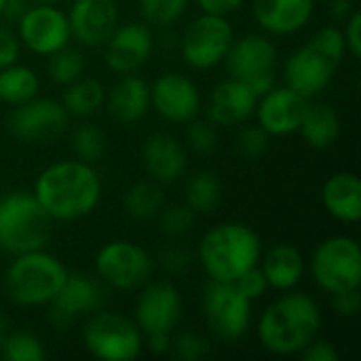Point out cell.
Returning a JSON list of instances; mask_svg holds the SVG:
<instances>
[{
    "label": "cell",
    "instance_id": "cell-1",
    "mask_svg": "<svg viewBox=\"0 0 361 361\" xmlns=\"http://www.w3.org/2000/svg\"><path fill=\"white\" fill-rule=\"evenodd\" d=\"M53 222H74L95 212L102 199V178L95 165L70 159L44 167L32 188Z\"/></svg>",
    "mask_w": 361,
    "mask_h": 361
},
{
    "label": "cell",
    "instance_id": "cell-2",
    "mask_svg": "<svg viewBox=\"0 0 361 361\" xmlns=\"http://www.w3.org/2000/svg\"><path fill=\"white\" fill-rule=\"evenodd\" d=\"M322 330V309L305 292H283L273 300L256 324V334L264 351L288 357L300 355Z\"/></svg>",
    "mask_w": 361,
    "mask_h": 361
},
{
    "label": "cell",
    "instance_id": "cell-3",
    "mask_svg": "<svg viewBox=\"0 0 361 361\" xmlns=\"http://www.w3.org/2000/svg\"><path fill=\"white\" fill-rule=\"evenodd\" d=\"M262 256L260 235L243 222H220L207 228L197 245V260L209 281L235 283L258 267Z\"/></svg>",
    "mask_w": 361,
    "mask_h": 361
},
{
    "label": "cell",
    "instance_id": "cell-4",
    "mask_svg": "<svg viewBox=\"0 0 361 361\" xmlns=\"http://www.w3.org/2000/svg\"><path fill=\"white\" fill-rule=\"evenodd\" d=\"M63 262L47 250H34L13 256L2 283L8 300L23 309L47 307L68 277Z\"/></svg>",
    "mask_w": 361,
    "mask_h": 361
},
{
    "label": "cell",
    "instance_id": "cell-5",
    "mask_svg": "<svg viewBox=\"0 0 361 361\" xmlns=\"http://www.w3.org/2000/svg\"><path fill=\"white\" fill-rule=\"evenodd\" d=\"M53 220L32 192H8L0 197V250L19 256L44 250L51 239Z\"/></svg>",
    "mask_w": 361,
    "mask_h": 361
},
{
    "label": "cell",
    "instance_id": "cell-6",
    "mask_svg": "<svg viewBox=\"0 0 361 361\" xmlns=\"http://www.w3.org/2000/svg\"><path fill=\"white\" fill-rule=\"evenodd\" d=\"M82 345L97 360L133 361L144 351V334L131 317L99 309L85 319Z\"/></svg>",
    "mask_w": 361,
    "mask_h": 361
},
{
    "label": "cell",
    "instance_id": "cell-7",
    "mask_svg": "<svg viewBox=\"0 0 361 361\" xmlns=\"http://www.w3.org/2000/svg\"><path fill=\"white\" fill-rule=\"evenodd\" d=\"M311 277L326 294L357 290L361 286L360 243L349 235L324 239L311 256Z\"/></svg>",
    "mask_w": 361,
    "mask_h": 361
},
{
    "label": "cell",
    "instance_id": "cell-8",
    "mask_svg": "<svg viewBox=\"0 0 361 361\" xmlns=\"http://www.w3.org/2000/svg\"><path fill=\"white\" fill-rule=\"evenodd\" d=\"M93 269L95 277L104 286L121 292H131L150 281L154 260L140 243L129 239H114L99 247Z\"/></svg>",
    "mask_w": 361,
    "mask_h": 361
},
{
    "label": "cell",
    "instance_id": "cell-9",
    "mask_svg": "<svg viewBox=\"0 0 361 361\" xmlns=\"http://www.w3.org/2000/svg\"><path fill=\"white\" fill-rule=\"evenodd\" d=\"M252 307L235 283L207 281L203 288L201 309L212 336L220 343L241 341L252 326Z\"/></svg>",
    "mask_w": 361,
    "mask_h": 361
},
{
    "label": "cell",
    "instance_id": "cell-10",
    "mask_svg": "<svg viewBox=\"0 0 361 361\" xmlns=\"http://www.w3.org/2000/svg\"><path fill=\"white\" fill-rule=\"evenodd\" d=\"M235 30L224 15L201 13L188 23L180 40V55L192 70H212L224 63Z\"/></svg>",
    "mask_w": 361,
    "mask_h": 361
},
{
    "label": "cell",
    "instance_id": "cell-11",
    "mask_svg": "<svg viewBox=\"0 0 361 361\" xmlns=\"http://www.w3.org/2000/svg\"><path fill=\"white\" fill-rule=\"evenodd\" d=\"M277 44L267 34H245L235 38L228 55V74L250 85L258 97L277 85Z\"/></svg>",
    "mask_w": 361,
    "mask_h": 361
},
{
    "label": "cell",
    "instance_id": "cell-12",
    "mask_svg": "<svg viewBox=\"0 0 361 361\" xmlns=\"http://www.w3.org/2000/svg\"><path fill=\"white\" fill-rule=\"evenodd\" d=\"M104 283L85 273H68L55 298L47 305V319L53 330L66 332L104 307Z\"/></svg>",
    "mask_w": 361,
    "mask_h": 361
},
{
    "label": "cell",
    "instance_id": "cell-13",
    "mask_svg": "<svg viewBox=\"0 0 361 361\" xmlns=\"http://www.w3.org/2000/svg\"><path fill=\"white\" fill-rule=\"evenodd\" d=\"M15 23L21 47L40 57L53 55L55 51L68 47L72 40L68 15L55 4L34 2Z\"/></svg>",
    "mask_w": 361,
    "mask_h": 361
},
{
    "label": "cell",
    "instance_id": "cell-14",
    "mask_svg": "<svg viewBox=\"0 0 361 361\" xmlns=\"http://www.w3.org/2000/svg\"><path fill=\"white\" fill-rule=\"evenodd\" d=\"M184 313L180 290L169 281H146L133 305V322L142 334H173Z\"/></svg>",
    "mask_w": 361,
    "mask_h": 361
},
{
    "label": "cell",
    "instance_id": "cell-15",
    "mask_svg": "<svg viewBox=\"0 0 361 361\" xmlns=\"http://www.w3.org/2000/svg\"><path fill=\"white\" fill-rule=\"evenodd\" d=\"M68 112L61 102L53 97H32L15 106L8 118V131L13 137L25 144L51 142L59 137L68 127Z\"/></svg>",
    "mask_w": 361,
    "mask_h": 361
},
{
    "label": "cell",
    "instance_id": "cell-16",
    "mask_svg": "<svg viewBox=\"0 0 361 361\" xmlns=\"http://www.w3.org/2000/svg\"><path fill=\"white\" fill-rule=\"evenodd\" d=\"M102 49L104 63L110 72L118 76L137 74L154 51V34L150 25L142 21L118 23Z\"/></svg>",
    "mask_w": 361,
    "mask_h": 361
},
{
    "label": "cell",
    "instance_id": "cell-17",
    "mask_svg": "<svg viewBox=\"0 0 361 361\" xmlns=\"http://www.w3.org/2000/svg\"><path fill=\"white\" fill-rule=\"evenodd\" d=\"M201 93L192 78L165 72L150 85V108L167 123L186 125L201 112Z\"/></svg>",
    "mask_w": 361,
    "mask_h": 361
},
{
    "label": "cell",
    "instance_id": "cell-18",
    "mask_svg": "<svg viewBox=\"0 0 361 361\" xmlns=\"http://www.w3.org/2000/svg\"><path fill=\"white\" fill-rule=\"evenodd\" d=\"M338 66V61L328 57L313 42H307L286 59L283 82L305 99H313L330 87Z\"/></svg>",
    "mask_w": 361,
    "mask_h": 361
},
{
    "label": "cell",
    "instance_id": "cell-19",
    "mask_svg": "<svg viewBox=\"0 0 361 361\" xmlns=\"http://www.w3.org/2000/svg\"><path fill=\"white\" fill-rule=\"evenodd\" d=\"M309 99L286 85H275L258 97L254 116L271 137H286L298 131Z\"/></svg>",
    "mask_w": 361,
    "mask_h": 361
},
{
    "label": "cell",
    "instance_id": "cell-20",
    "mask_svg": "<svg viewBox=\"0 0 361 361\" xmlns=\"http://www.w3.org/2000/svg\"><path fill=\"white\" fill-rule=\"evenodd\" d=\"M66 15L72 38L89 49L104 47L118 25V8L114 0H74Z\"/></svg>",
    "mask_w": 361,
    "mask_h": 361
},
{
    "label": "cell",
    "instance_id": "cell-21",
    "mask_svg": "<svg viewBox=\"0 0 361 361\" xmlns=\"http://www.w3.org/2000/svg\"><path fill=\"white\" fill-rule=\"evenodd\" d=\"M256 104L258 93L243 80L228 76L212 89L205 108V118H209L216 127L231 129L250 121L254 116Z\"/></svg>",
    "mask_w": 361,
    "mask_h": 361
},
{
    "label": "cell",
    "instance_id": "cell-22",
    "mask_svg": "<svg viewBox=\"0 0 361 361\" xmlns=\"http://www.w3.org/2000/svg\"><path fill=\"white\" fill-rule=\"evenodd\" d=\"M142 165L150 180L161 186L173 184L182 180L188 169V150L176 135L159 131L146 137L142 146Z\"/></svg>",
    "mask_w": 361,
    "mask_h": 361
},
{
    "label": "cell",
    "instance_id": "cell-23",
    "mask_svg": "<svg viewBox=\"0 0 361 361\" xmlns=\"http://www.w3.org/2000/svg\"><path fill=\"white\" fill-rule=\"evenodd\" d=\"M313 11V0H252V15L269 36H294L302 32Z\"/></svg>",
    "mask_w": 361,
    "mask_h": 361
},
{
    "label": "cell",
    "instance_id": "cell-24",
    "mask_svg": "<svg viewBox=\"0 0 361 361\" xmlns=\"http://www.w3.org/2000/svg\"><path fill=\"white\" fill-rule=\"evenodd\" d=\"M106 104L116 123L133 125L150 110V85L137 74H123L106 93Z\"/></svg>",
    "mask_w": 361,
    "mask_h": 361
},
{
    "label": "cell",
    "instance_id": "cell-25",
    "mask_svg": "<svg viewBox=\"0 0 361 361\" xmlns=\"http://www.w3.org/2000/svg\"><path fill=\"white\" fill-rule=\"evenodd\" d=\"M322 205L334 220L357 224L361 218V180L357 173H332L322 186Z\"/></svg>",
    "mask_w": 361,
    "mask_h": 361
},
{
    "label": "cell",
    "instance_id": "cell-26",
    "mask_svg": "<svg viewBox=\"0 0 361 361\" xmlns=\"http://www.w3.org/2000/svg\"><path fill=\"white\" fill-rule=\"evenodd\" d=\"M269 290L290 292L305 277V256L292 243H277L271 250L262 252L258 262Z\"/></svg>",
    "mask_w": 361,
    "mask_h": 361
},
{
    "label": "cell",
    "instance_id": "cell-27",
    "mask_svg": "<svg viewBox=\"0 0 361 361\" xmlns=\"http://www.w3.org/2000/svg\"><path fill=\"white\" fill-rule=\"evenodd\" d=\"M313 150H328L341 137V116L330 104H307L298 131Z\"/></svg>",
    "mask_w": 361,
    "mask_h": 361
},
{
    "label": "cell",
    "instance_id": "cell-28",
    "mask_svg": "<svg viewBox=\"0 0 361 361\" xmlns=\"http://www.w3.org/2000/svg\"><path fill=\"white\" fill-rule=\"evenodd\" d=\"M106 104V87L97 78L80 76L72 85L63 87L61 106L66 108L68 116L87 118L95 114Z\"/></svg>",
    "mask_w": 361,
    "mask_h": 361
},
{
    "label": "cell",
    "instance_id": "cell-29",
    "mask_svg": "<svg viewBox=\"0 0 361 361\" xmlns=\"http://www.w3.org/2000/svg\"><path fill=\"white\" fill-rule=\"evenodd\" d=\"M38 91H40V78L30 66L15 61L0 70V102L19 106L36 97Z\"/></svg>",
    "mask_w": 361,
    "mask_h": 361
},
{
    "label": "cell",
    "instance_id": "cell-30",
    "mask_svg": "<svg viewBox=\"0 0 361 361\" xmlns=\"http://www.w3.org/2000/svg\"><path fill=\"white\" fill-rule=\"evenodd\" d=\"M165 205L163 186L154 180H140L131 184L123 197V207L129 218L137 222H146L159 216Z\"/></svg>",
    "mask_w": 361,
    "mask_h": 361
},
{
    "label": "cell",
    "instance_id": "cell-31",
    "mask_svg": "<svg viewBox=\"0 0 361 361\" xmlns=\"http://www.w3.org/2000/svg\"><path fill=\"white\" fill-rule=\"evenodd\" d=\"M184 201L195 214H212L222 201V182L214 171H197L186 180Z\"/></svg>",
    "mask_w": 361,
    "mask_h": 361
},
{
    "label": "cell",
    "instance_id": "cell-32",
    "mask_svg": "<svg viewBox=\"0 0 361 361\" xmlns=\"http://www.w3.org/2000/svg\"><path fill=\"white\" fill-rule=\"evenodd\" d=\"M70 148H72V152H74V157L78 161H85V163L95 165L106 154L108 137H106L104 129L97 123L82 121L70 133Z\"/></svg>",
    "mask_w": 361,
    "mask_h": 361
},
{
    "label": "cell",
    "instance_id": "cell-33",
    "mask_svg": "<svg viewBox=\"0 0 361 361\" xmlns=\"http://www.w3.org/2000/svg\"><path fill=\"white\" fill-rule=\"evenodd\" d=\"M0 357L6 361H42L47 349L42 341L27 330H6L0 336Z\"/></svg>",
    "mask_w": 361,
    "mask_h": 361
},
{
    "label": "cell",
    "instance_id": "cell-34",
    "mask_svg": "<svg viewBox=\"0 0 361 361\" xmlns=\"http://www.w3.org/2000/svg\"><path fill=\"white\" fill-rule=\"evenodd\" d=\"M47 74L59 87L72 85L74 80H78L80 76H85V59H82V53L76 51V49H70V47H63V49L55 51L53 55H49Z\"/></svg>",
    "mask_w": 361,
    "mask_h": 361
},
{
    "label": "cell",
    "instance_id": "cell-35",
    "mask_svg": "<svg viewBox=\"0 0 361 361\" xmlns=\"http://www.w3.org/2000/svg\"><path fill=\"white\" fill-rule=\"evenodd\" d=\"M190 0H137L144 23L154 27L173 25L188 8Z\"/></svg>",
    "mask_w": 361,
    "mask_h": 361
},
{
    "label": "cell",
    "instance_id": "cell-36",
    "mask_svg": "<svg viewBox=\"0 0 361 361\" xmlns=\"http://www.w3.org/2000/svg\"><path fill=\"white\" fill-rule=\"evenodd\" d=\"M184 127H186V131H184L186 146L192 152H197L201 157H209V154L216 152V148H218V127L209 118L195 116Z\"/></svg>",
    "mask_w": 361,
    "mask_h": 361
},
{
    "label": "cell",
    "instance_id": "cell-37",
    "mask_svg": "<svg viewBox=\"0 0 361 361\" xmlns=\"http://www.w3.org/2000/svg\"><path fill=\"white\" fill-rule=\"evenodd\" d=\"M157 218L161 222V231L169 239H180L192 231L197 214L186 203H182V205H163Z\"/></svg>",
    "mask_w": 361,
    "mask_h": 361
},
{
    "label": "cell",
    "instance_id": "cell-38",
    "mask_svg": "<svg viewBox=\"0 0 361 361\" xmlns=\"http://www.w3.org/2000/svg\"><path fill=\"white\" fill-rule=\"evenodd\" d=\"M209 353V343L199 336L197 332H180L171 334V345H169V357L180 361H197L203 360Z\"/></svg>",
    "mask_w": 361,
    "mask_h": 361
},
{
    "label": "cell",
    "instance_id": "cell-39",
    "mask_svg": "<svg viewBox=\"0 0 361 361\" xmlns=\"http://www.w3.org/2000/svg\"><path fill=\"white\" fill-rule=\"evenodd\" d=\"M269 142H271V135L256 123V125L243 127V131L237 137V150L243 159L258 161L267 154Z\"/></svg>",
    "mask_w": 361,
    "mask_h": 361
},
{
    "label": "cell",
    "instance_id": "cell-40",
    "mask_svg": "<svg viewBox=\"0 0 361 361\" xmlns=\"http://www.w3.org/2000/svg\"><path fill=\"white\" fill-rule=\"evenodd\" d=\"M309 42H313L319 51H324L328 57H332V59L338 61V63L343 61V57H345V53H347L345 38H343V30L336 27V25H324V27H319V30L311 36Z\"/></svg>",
    "mask_w": 361,
    "mask_h": 361
},
{
    "label": "cell",
    "instance_id": "cell-41",
    "mask_svg": "<svg viewBox=\"0 0 361 361\" xmlns=\"http://www.w3.org/2000/svg\"><path fill=\"white\" fill-rule=\"evenodd\" d=\"M190 262H192L190 252L186 247H182L180 243H171L159 254V264L163 267V271H167L171 275L184 273L190 267Z\"/></svg>",
    "mask_w": 361,
    "mask_h": 361
},
{
    "label": "cell",
    "instance_id": "cell-42",
    "mask_svg": "<svg viewBox=\"0 0 361 361\" xmlns=\"http://www.w3.org/2000/svg\"><path fill=\"white\" fill-rule=\"evenodd\" d=\"M235 286H237V290H239L247 300H252V302L260 300V298L267 294V290H269L267 279H264L260 267H254V269H250L247 273H243V275L235 281Z\"/></svg>",
    "mask_w": 361,
    "mask_h": 361
},
{
    "label": "cell",
    "instance_id": "cell-43",
    "mask_svg": "<svg viewBox=\"0 0 361 361\" xmlns=\"http://www.w3.org/2000/svg\"><path fill=\"white\" fill-rule=\"evenodd\" d=\"M19 53H21V42L17 32L0 23V70L15 63L19 59Z\"/></svg>",
    "mask_w": 361,
    "mask_h": 361
},
{
    "label": "cell",
    "instance_id": "cell-44",
    "mask_svg": "<svg viewBox=\"0 0 361 361\" xmlns=\"http://www.w3.org/2000/svg\"><path fill=\"white\" fill-rule=\"evenodd\" d=\"M343 30V38H345V47L347 53L351 57H360L361 55V13L360 11H351V15L345 19V27Z\"/></svg>",
    "mask_w": 361,
    "mask_h": 361
},
{
    "label": "cell",
    "instance_id": "cell-45",
    "mask_svg": "<svg viewBox=\"0 0 361 361\" xmlns=\"http://www.w3.org/2000/svg\"><path fill=\"white\" fill-rule=\"evenodd\" d=\"M332 305H334V311L345 317V319H351L360 313V288L357 290H347V292H338V294H332Z\"/></svg>",
    "mask_w": 361,
    "mask_h": 361
},
{
    "label": "cell",
    "instance_id": "cell-46",
    "mask_svg": "<svg viewBox=\"0 0 361 361\" xmlns=\"http://www.w3.org/2000/svg\"><path fill=\"white\" fill-rule=\"evenodd\" d=\"M300 357L305 361H338L341 355H338V351H336V347L332 343L315 338L309 347L302 349Z\"/></svg>",
    "mask_w": 361,
    "mask_h": 361
},
{
    "label": "cell",
    "instance_id": "cell-47",
    "mask_svg": "<svg viewBox=\"0 0 361 361\" xmlns=\"http://www.w3.org/2000/svg\"><path fill=\"white\" fill-rule=\"evenodd\" d=\"M201 13H209V15H224L228 17L231 13L239 11L243 6L245 0H195Z\"/></svg>",
    "mask_w": 361,
    "mask_h": 361
},
{
    "label": "cell",
    "instance_id": "cell-48",
    "mask_svg": "<svg viewBox=\"0 0 361 361\" xmlns=\"http://www.w3.org/2000/svg\"><path fill=\"white\" fill-rule=\"evenodd\" d=\"M169 345H171V334H146L144 336V349H148L152 355H167L169 353Z\"/></svg>",
    "mask_w": 361,
    "mask_h": 361
},
{
    "label": "cell",
    "instance_id": "cell-49",
    "mask_svg": "<svg viewBox=\"0 0 361 361\" xmlns=\"http://www.w3.org/2000/svg\"><path fill=\"white\" fill-rule=\"evenodd\" d=\"M328 2H330V11H332L334 19H338V21H345L351 15V11L355 8L351 0H328Z\"/></svg>",
    "mask_w": 361,
    "mask_h": 361
},
{
    "label": "cell",
    "instance_id": "cell-50",
    "mask_svg": "<svg viewBox=\"0 0 361 361\" xmlns=\"http://www.w3.org/2000/svg\"><path fill=\"white\" fill-rule=\"evenodd\" d=\"M6 330H8V319H6V315L0 311V336H2Z\"/></svg>",
    "mask_w": 361,
    "mask_h": 361
},
{
    "label": "cell",
    "instance_id": "cell-51",
    "mask_svg": "<svg viewBox=\"0 0 361 361\" xmlns=\"http://www.w3.org/2000/svg\"><path fill=\"white\" fill-rule=\"evenodd\" d=\"M32 2H38V4H55L57 0H32Z\"/></svg>",
    "mask_w": 361,
    "mask_h": 361
},
{
    "label": "cell",
    "instance_id": "cell-52",
    "mask_svg": "<svg viewBox=\"0 0 361 361\" xmlns=\"http://www.w3.org/2000/svg\"><path fill=\"white\" fill-rule=\"evenodd\" d=\"M4 4H6V0H0V17H2V13H4Z\"/></svg>",
    "mask_w": 361,
    "mask_h": 361
},
{
    "label": "cell",
    "instance_id": "cell-53",
    "mask_svg": "<svg viewBox=\"0 0 361 361\" xmlns=\"http://www.w3.org/2000/svg\"><path fill=\"white\" fill-rule=\"evenodd\" d=\"M315 4H322V2H328V0H313Z\"/></svg>",
    "mask_w": 361,
    "mask_h": 361
}]
</instances>
